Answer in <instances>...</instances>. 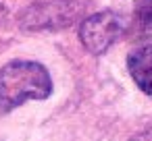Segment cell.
I'll list each match as a JSON object with an SVG mask.
<instances>
[{"instance_id":"52a82bcc","label":"cell","mask_w":152,"mask_h":141,"mask_svg":"<svg viewBox=\"0 0 152 141\" xmlns=\"http://www.w3.org/2000/svg\"><path fill=\"white\" fill-rule=\"evenodd\" d=\"M4 15H7V9H4L2 4H0V21H2V17H4Z\"/></svg>"},{"instance_id":"6da1fadb","label":"cell","mask_w":152,"mask_h":141,"mask_svg":"<svg viewBox=\"0 0 152 141\" xmlns=\"http://www.w3.org/2000/svg\"><path fill=\"white\" fill-rule=\"evenodd\" d=\"M52 77L36 60H11L0 69V112L7 114L29 100H48Z\"/></svg>"},{"instance_id":"7a4b0ae2","label":"cell","mask_w":152,"mask_h":141,"mask_svg":"<svg viewBox=\"0 0 152 141\" xmlns=\"http://www.w3.org/2000/svg\"><path fill=\"white\" fill-rule=\"evenodd\" d=\"M81 11L79 0H40L23 9L17 21L25 31H56L73 25Z\"/></svg>"},{"instance_id":"3957f363","label":"cell","mask_w":152,"mask_h":141,"mask_svg":"<svg viewBox=\"0 0 152 141\" xmlns=\"http://www.w3.org/2000/svg\"><path fill=\"white\" fill-rule=\"evenodd\" d=\"M125 31V21L115 11H100L83 19L79 40L90 54H104Z\"/></svg>"},{"instance_id":"8992f818","label":"cell","mask_w":152,"mask_h":141,"mask_svg":"<svg viewBox=\"0 0 152 141\" xmlns=\"http://www.w3.org/2000/svg\"><path fill=\"white\" fill-rule=\"evenodd\" d=\"M129 141H152V129H146V131H142V133L133 135Z\"/></svg>"},{"instance_id":"5b68a950","label":"cell","mask_w":152,"mask_h":141,"mask_svg":"<svg viewBox=\"0 0 152 141\" xmlns=\"http://www.w3.org/2000/svg\"><path fill=\"white\" fill-rule=\"evenodd\" d=\"M133 21L137 35H152V0H133Z\"/></svg>"},{"instance_id":"277c9868","label":"cell","mask_w":152,"mask_h":141,"mask_svg":"<svg viewBox=\"0 0 152 141\" xmlns=\"http://www.w3.org/2000/svg\"><path fill=\"white\" fill-rule=\"evenodd\" d=\"M127 71L133 83L148 95H152V44L137 46L127 56Z\"/></svg>"}]
</instances>
